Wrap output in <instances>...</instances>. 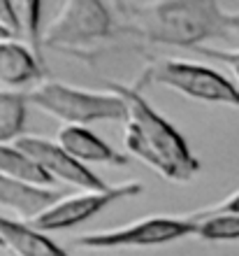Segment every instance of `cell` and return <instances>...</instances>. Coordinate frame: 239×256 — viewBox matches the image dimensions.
Instances as JSON below:
<instances>
[{
    "label": "cell",
    "mask_w": 239,
    "mask_h": 256,
    "mask_svg": "<svg viewBox=\"0 0 239 256\" xmlns=\"http://www.w3.org/2000/svg\"><path fill=\"white\" fill-rule=\"evenodd\" d=\"M60 196H63V191L0 175V208L12 212L14 216H19L21 222H33L35 216L42 214Z\"/></svg>",
    "instance_id": "9c48e42d"
},
{
    "label": "cell",
    "mask_w": 239,
    "mask_h": 256,
    "mask_svg": "<svg viewBox=\"0 0 239 256\" xmlns=\"http://www.w3.org/2000/svg\"><path fill=\"white\" fill-rule=\"evenodd\" d=\"M198 219L195 238L202 242H237L239 240V212H191Z\"/></svg>",
    "instance_id": "5bb4252c"
},
{
    "label": "cell",
    "mask_w": 239,
    "mask_h": 256,
    "mask_svg": "<svg viewBox=\"0 0 239 256\" xmlns=\"http://www.w3.org/2000/svg\"><path fill=\"white\" fill-rule=\"evenodd\" d=\"M0 175L19 180V182L37 184V186L51 184V180L42 172L40 166L14 142H0Z\"/></svg>",
    "instance_id": "4fadbf2b"
},
{
    "label": "cell",
    "mask_w": 239,
    "mask_h": 256,
    "mask_svg": "<svg viewBox=\"0 0 239 256\" xmlns=\"http://www.w3.org/2000/svg\"><path fill=\"white\" fill-rule=\"evenodd\" d=\"M123 30L149 44L198 49L209 40H233L239 35V12L221 0H149L123 10Z\"/></svg>",
    "instance_id": "6da1fadb"
},
{
    "label": "cell",
    "mask_w": 239,
    "mask_h": 256,
    "mask_svg": "<svg viewBox=\"0 0 239 256\" xmlns=\"http://www.w3.org/2000/svg\"><path fill=\"white\" fill-rule=\"evenodd\" d=\"M0 26L7 28V30L16 38V30H14V16H12V10H9V0H0Z\"/></svg>",
    "instance_id": "d6986e66"
},
{
    "label": "cell",
    "mask_w": 239,
    "mask_h": 256,
    "mask_svg": "<svg viewBox=\"0 0 239 256\" xmlns=\"http://www.w3.org/2000/svg\"><path fill=\"white\" fill-rule=\"evenodd\" d=\"M137 194H142V184L128 182V184H116V186H107L102 191H79V194H63L58 200L49 205L42 214H37L33 219L35 228L51 233V230H67L77 226V224L88 222L91 216H95L98 212L112 205L116 200L123 198H135Z\"/></svg>",
    "instance_id": "52a82bcc"
},
{
    "label": "cell",
    "mask_w": 239,
    "mask_h": 256,
    "mask_svg": "<svg viewBox=\"0 0 239 256\" xmlns=\"http://www.w3.org/2000/svg\"><path fill=\"white\" fill-rule=\"evenodd\" d=\"M42 61L33 49L19 38H0V84L2 86H28L37 84Z\"/></svg>",
    "instance_id": "7c38bea8"
},
{
    "label": "cell",
    "mask_w": 239,
    "mask_h": 256,
    "mask_svg": "<svg viewBox=\"0 0 239 256\" xmlns=\"http://www.w3.org/2000/svg\"><path fill=\"white\" fill-rule=\"evenodd\" d=\"M0 247H2V242H0Z\"/></svg>",
    "instance_id": "7402d4cb"
},
{
    "label": "cell",
    "mask_w": 239,
    "mask_h": 256,
    "mask_svg": "<svg viewBox=\"0 0 239 256\" xmlns=\"http://www.w3.org/2000/svg\"><path fill=\"white\" fill-rule=\"evenodd\" d=\"M56 142L84 166L86 163H95V166H128L130 163L128 161L130 156L119 154L86 126H63L56 135Z\"/></svg>",
    "instance_id": "30bf717a"
},
{
    "label": "cell",
    "mask_w": 239,
    "mask_h": 256,
    "mask_svg": "<svg viewBox=\"0 0 239 256\" xmlns=\"http://www.w3.org/2000/svg\"><path fill=\"white\" fill-rule=\"evenodd\" d=\"M23 96L26 102L58 122H65V126L126 119V102L114 91H84L49 80L33 84V88H28Z\"/></svg>",
    "instance_id": "3957f363"
},
{
    "label": "cell",
    "mask_w": 239,
    "mask_h": 256,
    "mask_svg": "<svg viewBox=\"0 0 239 256\" xmlns=\"http://www.w3.org/2000/svg\"><path fill=\"white\" fill-rule=\"evenodd\" d=\"M195 54L205 56L209 61H219L226 68H230V72L235 74V80L239 84V49H233V52H223V49H209V47H198L193 49Z\"/></svg>",
    "instance_id": "e0dca14e"
},
{
    "label": "cell",
    "mask_w": 239,
    "mask_h": 256,
    "mask_svg": "<svg viewBox=\"0 0 239 256\" xmlns=\"http://www.w3.org/2000/svg\"><path fill=\"white\" fill-rule=\"evenodd\" d=\"M0 242L16 256H72L33 224L0 214Z\"/></svg>",
    "instance_id": "8fae6325"
},
{
    "label": "cell",
    "mask_w": 239,
    "mask_h": 256,
    "mask_svg": "<svg viewBox=\"0 0 239 256\" xmlns=\"http://www.w3.org/2000/svg\"><path fill=\"white\" fill-rule=\"evenodd\" d=\"M40 7L42 0H9L14 16V30L21 42L33 49V54L42 61V30H40Z\"/></svg>",
    "instance_id": "9a60e30c"
},
{
    "label": "cell",
    "mask_w": 239,
    "mask_h": 256,
    "mask_svg": "<svg viewBox=\"0 0 239 256\" xmlns=\"http://www.w3.org/2000/svg\"><path fill=\"white\" fill-rule=\"evenodd\" d=\"M109 2H114V7H116L119 12H123V10H126V5H123V0H109Z\"/></svg>",
    "instance_id": "ffe728a7"
},
{
    "label": "cell",
    "mask_w": 239,
    "mask_h": 256,
    "mask_svg": "<svg viewBox=\"0 0 239 256\" xmlns=\"http://www.w3.org/2000/svg\"><path fill=\"white\" fill-rule=\"evenodd\" d=\"M0 38H14V35L9 33V30H7V28H2V26H0Z\"/></svg>",
    "instance_id": "44dd1931"
},
{
    "label": "cell",
    "mask_w": 239,
    "mask_h": 256,
    "mask_svg": "<svg viewBox=\"0 0 239 256\" xmlns=\"http://www.w3.org/2000/svg\"><path fill=\"white\" fill-rule=\"evenodd\" d=\"M144 84L165 86L177 91L184 98L209 105H226V108H239V86L230 82L226 74L214 70L212 66L186 58H158L149 63L135 86L142 88Z\"/></svg>",
    "instance_id": "277c9868"
},
{
    "label": "cell",
    "mask_w": 239,
    "mask_h": 256,
    "mask_svg": "<svg viewBox=\"0 0 239 256\" xmlns=\"http://www.w3.org/2000/svg\"><path fill=\"white\" fill-rule=\"evenodd\" d=\"M198 219L193 214H153L119 228L86 233L74 240L81 250H128V247H160L184 238H195Z\"/></svg>",
    "instance_id": "5b68a950"
},
{
    "label": "cell",
    "mask_w": 239,
    "mask_h": 256,
    "mask_svg": "<svg viewBox=\"0 0 239 256\" xmlns=\"http://www.w3.org/2000/svg\"><path fill=\"white\" fill-rule=\"evenodd\" d=\"M202 210H207V212H239V189L233 191L230 196H226L216 205H209V208H202Z\"/></svg>",
    "instance_id": "ac0fdd59"
},
{
    "label": "cell",
    "mask_w": 239,
    "mask_h": 256,
    "mask_svg": "<svg viewBox=\"0 0 239 256\" xmlns=\"http://www.w3.org/2000/svg\"><path fill=\"white\" fill-rule=\"evenodd\" d=\"M26 96L16 91H0V142H14L23 135Z\"/></svg>",
    "instance_id": "2e32d148"
},
{
    "label": "cell",
    "mask_w": 239,
    "mask_h": 256,
    "mask_svg": "<svg viewBox=\"0 0 239 256\" xmlns=\"http://www.w3.org/2000/svg\"><path fill=\"white\" fill-rule=\"evenodd\" d=\"M112 35L114 21L105 0H63L42 30V47H81Z\"/></svg>",
    "instance_id": "8992f818"
},
{
    "label": "cell",
    "mask_w": 239,
    "mask_h": 256,
    "mask_svg": "<svg viewBox=\"0 0 239 256\" xmlns=\"http://www.w3.org/2000/svg\"><path fill=\"white\" fill-rule=\"evenodd\" d=\"M14 144L23 149L51 182H65L79 191L107 189V184L95 175L93 170L84 166V163H79L77 158H72L56 140L40 138V135H21V138L14 140Z\"/></svg>",
    "instance_id": "ba28073f"
},
{
    "label": "cell",
    "mask_w": 239,
    "mask_h": 256,
    "mask_svg": "<svg viewBox=\"0 0 239 256\" xmlns=\"http://www.w3.org/2000/svg\"><path fill=\"white\" fill-rule=\"evenodd\" d=\"M109 91L126 102L123 147L130 158H137L170 182H191L200 172V158L191 152L186 138L151 108L135 84L107 80Z\"/></svg>",
    "instance_id": "7a4b0ae2"
}]
</instances>
